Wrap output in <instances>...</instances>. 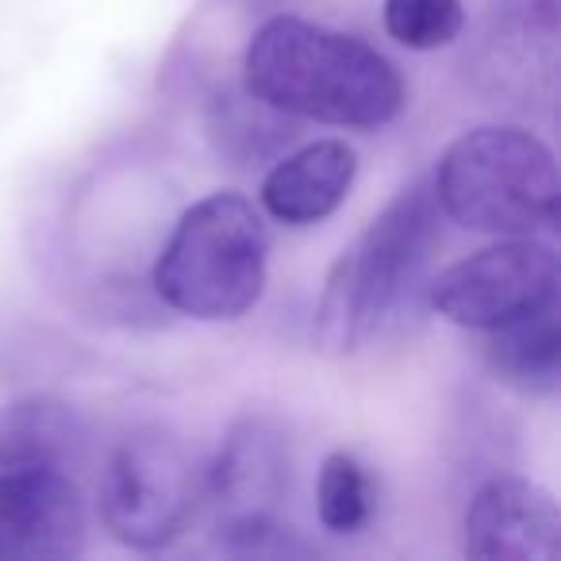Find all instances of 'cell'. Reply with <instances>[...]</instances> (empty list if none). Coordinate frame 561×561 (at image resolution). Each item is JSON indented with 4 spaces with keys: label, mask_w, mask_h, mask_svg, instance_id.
Wrapping results in <instances>:
<instances>
[{
    "label": "cell",
    "mask_w": 561,
    "mask_h": 561,
    "mask_svg": "<svg viewBox=\"0 0 561 561\" xmlns=\"http://www.w3.org/2000/svg\"><path fill=\"white\" fill-rule=\"evenodd\" d=\"M489 366L523 397H553L561 385L558 300L489 331Z\"/></svg>",
    "instance_id": "12"
},
{
    "label": "cell",
    "mask_w": 561,
    "mask_h": 561,
    "mask_svg": "<svg viewBox=\"0 0 561 561\" xmlns=\"http://www.w3.org/2000/svg\"><path fill=\"white\" fill-rule=\"evenodd\" d=\"M369 477L354 454H328L320 469V484H316V512L320 523L331 535H354L362 523L369 519Z\"/></svg>",
    "instance_id": "13"
},
{
    "label": "cell",
    "mask_w": 561,
    "mask_h": 561,
    "mask_svg": "<svg viewBox=\"0 0 561 561\" xmlns=\"http://www.w3.org/2000/svg\"><path fill=\"white\" fill-rule=\"evenodd\" d=\"M358 178V154L343 139H320L280 158L262 181V208L277 224L308 227L328 219Z\"/></svg>",
    "instance_id": "10"
},
{
    "label": "cell",
    "mask_w": 561,
    "mask_h": 561,
    "mask_svg": "<svg viewBox=\"0 0 561 561\" xmlns=\"http://www.w3.org/2000/svg\"><path fill=\"white\" fill-rule=\"evenodd\" d=\"M558 254L550 242L507 234V242L484 247L435 273L427 280V300L458 328L492 331L558 300Z\"/></svg>",
    "instance_id": "6"
},
{
    "label": "cell",
    "mask_w": 561,
    "mask_h": 561,
    "mask_svg": "<svg viewBox=\"0 0 561 561\" xmlns=\"http://www.w3.org/2000/svg\"><path fill=\"white\" fill-rule=\"evenodd\" d=\"M89 431L70 404L55 397H24L0 408V473L43 469L73 477L85 466Z\"/></svg>",
    "instance_id": "11"
},
{
    "label": "cell",
    "mask_w": 561,
    "mask_h": 561,
    "mask_svg": "<svg viewBox=\"0 0 561 561\" xmlns=\"http://www.w3.org/2000/svg\"><path fill=\"white\" fill-rule=\"evenodd\" d=\"M561 546L558 500L527 477H492L466 512V558L550 561Z\"/></svg>",
    "instance_id": "9"
},
{
    "label": "cell",
    "mask_w": 561,
    "mask_h": 561,
    "mask_svg": "<svg viewBox=\"0 0 561 561\" xmlns=\"http://www.w3.org/2000/svg\"><path fill=\"white\" fill-rule=\"evenodd\" d=\"M242 73L250 101L316 124L374 131L404 108V81L381 50L297 16L257 27Z\"/></svg>",
    "instance_id": "1"
},
{
    "label": "cell",
    "mask_w": 561,
    "mask_h": 561,
    "mask_svg": "<svg viewBox=\"0 0 561 561\" xmlns=\"http://www.w3.org/2000/svg\"><path fill=\"white\" fill-rule=\"evenodd\" d=\"M196 504L193 466L165 431H135L101 473V519L131 550H158L185 530Z\"/></svg>",
    "instance_id": "5"
},
{
    "label": "cell",
    "mask_w": 561,
    "mask_h": 561,
    "mask_svg": "<svg viewBox=\"0 0 561 561\" xmlns=\"http://www.w3.org/2000/svg\"><path fill=\"white\" fill-rule=\"evenodd\" d=\"M461 0H385V32L408 50H438L458 39Z\"/></svg>",
    "instance_id": "14"
},
{
    "label": "cell",
    "mask_w": 561,
    "mask_h": 561,
    "mask_svg": "<svg viewBox=\"0 0 561 561\" xmlns=\"http://www.w3.org/2000/svg\"><path fill=\"white\" fill-rule=\"evenodd\" d=\"M438 242V201L412 185L343 250L323 289L316 335L328 351H358L385 323L400 320L423 289L427 257Z\"/></svg>",
    "instance_id": "2"
},
{
    "label": "cell",
    "mask_w": 561,
    "mask_h": 561,
    "mask_svg": "<svg viewBox=\"0 0 561 561\" xmlns=\"http://www.w3.org/2000/svg\"><path fill=\"white\" fill-rule=\"evenodd\" d=\"M85 530V500L73 477L43 469L0 473V561L78 558Z\"/></svg>",
    "instance_id": "8"
},
{
    "label": "cell",
    "mask_w": 561,
    "mask_h": 561,
    "mask_svg": "<svg viewBox=\"0 0 561 561\" xmlns=\"http://www.w3.org/2000/svg\"><path fill=\"white\" fill-rule=\"evenodd\" d=\"M270 231L242 193H211L178 219L154 262V293L193 320H239L257 305Z\"/></svg>",
    "instance_id": "3"
},
{
    "label": "cell",
    "mask_w": 561,
    "mask_h": 561,
    "mask_svg": "<svg viewBox=\"0 0 561 561\" xmlns=\"http://www.w3.org/2000/svg\"><path fill=\"white\" fill-rule=\"evenodd\" d=\"M216 530L231 546L257 550L277 530V507L289 492V446L270 420H242L211 466Z\"/></svg>",
    "instance_id": "7"
},
{
    "label": "cell",
    "mask_w": 561,
    "mask_h": 561,
    "mask_svg": "<svg viewBox=\"0 0 561 561\" xmlns=\"http://www.w3.org/2000/svg\"><path fill=\"white\" fill-rule=\"evenodd\" d=\"M431 193L469 231L538 234L558 224L561 181L542 139L523 127H477L443 150Z\"/></svg>",
    "instance_id": "4"
}]
</instances>
